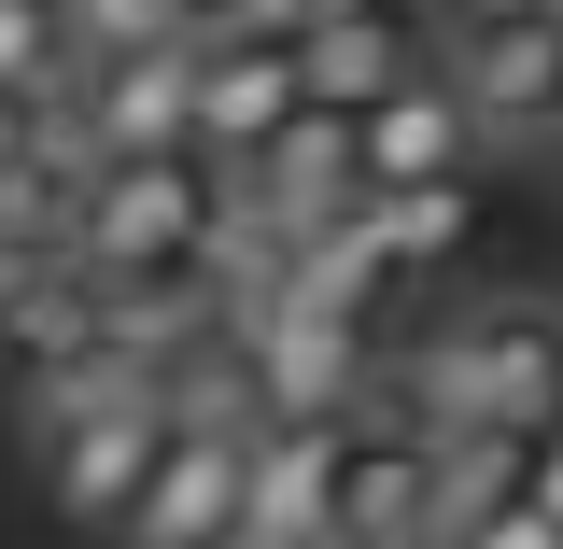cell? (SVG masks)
<instances>
[{"label": "cell", "mask_w": 563, "mask_h": 549, "mask_svg": "<svg viewBox=\"0 0 563 549\" xmlns=\"http://www.w3.org/2000/svg\"><path fill=\"white\" fill-rule=\"evenodd\" d=\"M437 70H451V99L479 113V141H507V155H563V14H550V0L451 14V29H437Z\"/></svg>", "instance_id": "cell-5"}, {"label": "cell", "mask_w": 563, "mask_h": 549, "mask_svg": "<svg viewBox=\"0 0 563 549\" xmlns=\"http://www.w3.org/2000/svg\"><path fill=\"white\" fill-rule=\"evenodd\" d=\"M465 226H479V184H437V198H366V211H352V240H366L395 282L451 268V254H465Z\"/></svg>", "instance_id": "cell-9"}, {"label": "cell", "mask_w": 563, "mask_h": 549, "mask_svg": "<svg viewBox=\"0 0 563 549\" xmlns=\"http://www.w3.org/2000/svg\"><path fill=\"white\" fill-rule=\"evenodd\" d=\"M225 226H240V184H225L211 155H155V169H99V184H85V240H70V254L113 282L128 325H155V310H198Z\"/></svg>", "instance_id": "cell-2"}, {"label": "cell", "mask_w": 563, "mask_h": 549, "mask_svg": "<svg viewBox=\"0 0 563 549\" xmlns=\"http://www.w3.org/2000/svg\"><path fill=\"white\" fill-rule=\"evenodd\" d=\"M437 549H563V521H550L521 480H451V507H437Z\"/></svg>", "instance_id": "cell-10"}, {"label": "cell", "mask_w": 563, "mask_h": 549, "mask_svg": "<svg viewBox=\"0 0 563 549\" xmlns=\"http://www.w3.org/2000/svg\"><path fill=\"white\" fill-rule=\"evenodd\" d=\"M169 451H184V395L155 381V352L113 366V381H85V395H57V409H29V493L99 549L128 536V507L155 493Z\"/></svg>", "instance_id": "cell-3"}, {"label": "cell", "mask_w": 563, "mask_h": 549, "mask_svg": "<svg viewBox=\"0 0 563 549\" xmlns=\"http://www.w3.org/2000/svg\"><path fill=\"white\" fill-rule=\"evenodd\" d=\"M310 128V14H211L198 29V155L240 184Z\"/></svg>", "instance_id": "cell-4"}, {"label": "cell", "mask_w": 563, "mask_h": 549, "mask_svg": "<svg viewBox=\"0 0 563 549\" xmlns=\"http://www.w3.org/2000/svg\"><path fill=\"white\" fill-rule=\"evenodd\" d=\"M479 113L451 99V70L437 85H409V99H380L366 128H352V184L366 198H437V184H479Z\"/></svg>", "instance_id": "cell-7"}, {"label": "cell", "mask_w": 563, "mask_h": 549, "mask_svg": "<svg viewBox=\"0 0 563 549\" xmlns=\"http://www.w3.org/2000/svg\"><path fill=\"white\" fill-rule=\"evenodd\" d=\"M521 493H536V507L563 521V437H536V451H521Z\"/></svg>", "instance_id": "cell-11"}, {"label": "cell", "mask_w": 563, "mask_h": 549, "mask_svg": "<svg viewBox=\"0 0 563 549\" xmlns=\"http://www.w3.org/2000/svg\"><path fill=\"white\" fill-rule=\"evenodd\" d=\"M409 85H437V29H409V14H310V113L366 128Z\"/></svg>", "instance_id": "cell-8"}, {"label": "cell", "mask_w": 563, "mask_h": 549, "mask_svg": "<svg viewBox=\"0 0 563 549\" xmlns=\"http://www.w3.org/2000/svg\"><path fill=\"white\" fill-rule=\"evenodd\" d=\"M324 549H380V536H324Z\"/></svg>", "instance_id": "cell-12"}, {"label": "cell", "mask_w": 563, "mask_h": 549, "mask_svg": "<svg viewBox=\"0 0 563 549\" xmlns=\"http://www.w3.org/2000/svg\"><path fill=\"white\" fill-rule=\"evenodd\" d=\"M254 437H268V422H184V451L155 465V493L128 507V536H113V549H240Z\"/></svg>", "instance_id": "cell-6"}, {"label": "cell", "mask_w": 563, "mask_h": 549, "mask_svg": "<svg viewBox=\"0 0 563 549\" xmlns=\"http://www.w3.org/2000/svg\"><path fill=\"white\" fill-rule=\"evenodd\" d=\"M409 409L437 451H536L563 437V296H479L465 325L409 352Z\"/></svg>", "instance_id": "cell-1"}]
</instances>
